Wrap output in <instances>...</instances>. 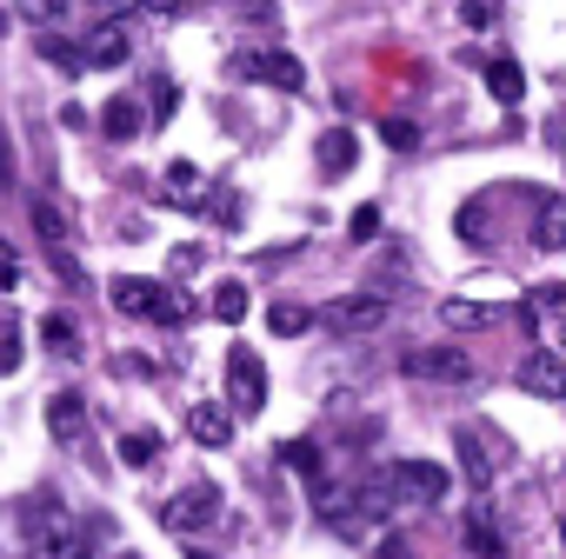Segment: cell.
Wrapping results in <instances>:
<instances>
[{
	"mask_svg": "<svg viewBox=\"0 0 566 559\" xmlns=\"http://www.w3.org/2000/svg\"><path fill=\"white\" fill-rule=\"evenodd\" d=\"M380 559H407V539H387V546H380Z\"/></svg>",
	"mask_w": 566,
	"mask_h": 559,
	"instance_id": "cell-39",
	"label": "cell"
},
{
	"mask_svg": "<svg viewBox=\"0 0 566 559\" xmlns=\"http://www.w3.org/2000/svg\"><path fill=\"white\" fill-rule=\"evenodd\" d=\"M460 539H467V552H480V559H500V552H506V539L493 532V513H486V506H473V513L460 519Z\"/></svg>",
	"mask_w": 566,
	"mask_h": 559,
	"instance_id": "cell-16",
	"label": "cell"
},
{
	"mask_svg": "<svg viewBox=\"0 0 566 559\" xmlns=\"http://www.w3.org/2000/svg\"><path fill=\"white\" fill-rule=\"evenodd\" d=\"M200 187H207V173H200L193 160H174V167H167V193H174V200H193Z\"/></svg>",
	"mask_w": 566,
	"mask_h": 559,
	"instance_id": "cell-26",
	"label": "cell"
},
{
	"mask_svg": "<svg viewBox=\"0 0 566 559\" xmlns=\"http://www.w3.org/2000/svg\"><path fill=\"white\" fill-rule=\"evenodd\" d=\"M94 8H101V14H127V8H134V0H94Z\"/></svg>",
	"mask_w": 566,
	"mask_h": 559,
	"instance_id": "cell-40",
	"label": "cell"
},
{
	"mask_svg": "<svg viewBox=\"0 0 566 559\" xmlns=\"http://www.w3.org/2000/svg\"><path fill=\"white\" fill-rule=\"evenodd\" d=\"M533 307H566V287H533Z\"/></svg>",
	"mask_w": 566,
	"mask_h": 559,
	"instance_id": "cell-37",
	"label": "cell"
},
{
	"mask_svg": "<svg viewBox=\"0 0 566 559\" xmlns=\"http://www.w3.org/2000/svg\"><path fill=\"white\" fill-rule=\"evenodd\" d=\"M440 320H447L453 334H473V327H493V307H480V300H447Z\"/></svg>",
	"mask_w": 566,
	"mask_h": 559,
	"instance_id": "cell-22",
	"label": "cell"
},
{
	"mask_svg": "<svg viewBox=\"0 0 566 559\" xmlns=\"http://www.w3.org/2000/svg\"><path fill=\"white\" fill-rule=\"evenodd\" d=\"M140 8H147V14H180L187 0H140Z\"/></svg>",
	"mask_w": 566,
	"mask_h": 559,
	"instance_id": "cell-38",
	"label": "cell"
},
{
	"mask_svg": "<svg viewBox=\"0 0 566 559\" xmlns=\"http://www.w3.org/2000/svg\"><path fill=\"white\" fill-rule=\"evenodd\" d=\"M266 327H273L280 340H294V334H307V327H314V314H307V307H294V300H280V307L266 314Z\"/></svg>",
	"mask_w": 566,
	"mask_h": 559,
	"instance_id": "cell-24",
	"label": "cell"
},
{
	"mask_svg": "<svg viewBox=\"0 0 566 559\" xmlns=\"http://www.w3.org/2000/svg\"><path fill=\"white\" fill-rule=\"evenodd\" d=\"M174 114H180V87L160 81V87H154V120H174Z\"/></svg>",
	"mask_w": 566,
	"mask_h": 559,
	"instance_id": "cell-32",
	"label": "cell"
},
{
	"mask_svg": "<svg viewBox=\"0 0 566 559\" xmlns=\"http://www.w3.org/2000/svg\"><path fill=\"white\" fill-rule=\"evenodd\" d=\"M187 433H193L200 446H213V453L233 446V420H227V407H213V400H200V407L187 413Z\"/></svg>",
	"mask_w": 566,
	"mask_h": 559,
	"instance_id": "cell-14",
	"label": "cell"
},
{
	"mask_svg": "<svg viewBox=\"0 0 566 559\" xmlns=\"http://www.w3.org/2000/svg\"><path fill=\"white\" fill-rule=\"evenodd\" d=\"M227 67H233L240 81H253V87H273V94H301V87H307L301 54H287V48H240Z\"/></svg>",
	"mask_w": 566,
	"mask_h": 559,
	"instance_id": "cell-2",
	"label": "cell"
},
{
	"mask_svg": "<svg viewBox=\"0 0 566 559\" xmlns=\"http://www.w3.org/2000/svg\"><path fill=\"white\" fill-rule=\"evenodd\" d=\"M127 48H134V34H127V21H101L87 41H81V67H127Z\"/></svg>",
	"mask_w": 566,
	"mask_h": 559,
	"instance_id": "cell-9",
	"label": "cell"
},
{
	"mask_svg": "<svg viewBox=\"0 0 566 559\" xmlns=\"http://www.w3.org/2000/svg\"><path fill=\"white\" fill-rule=\"evenodd\" d=\"M447 486H453V473L433 466V460H407V466H394V499H400V506H440Z\"/></svg>",
	"mask_w": 566,
	"mask_h": 559,
	"instance_id": "cell-6",
	"label": "cell"
},
{
	"mask_svg": "<svg viewBox=\"0 0 566 559\" xmlns=\"http://www.w3.org/2000/svg\"><path fill=\"white\" fill-rule=\"evenodd\" d=\"M120 460L127 466H154L160 460V433H147V426L140 433H120Z\"/></svg>",
	"mask_w": 566,
	"mask_h": 559,
	"instance_id": "cell-25",
	"label": "cell"
},
{
	"mask_svg": "<svg viewBox=\"0 0 566 559\" xmlns=\"http://www.w3.org/2000/svg\"><path fill=\"white\" fill-rule=\"evenodd\" d=\"M400 367H407L413 380H447V387H467V380H473V360H467L460 347H413Z\"/></svg>",
	"mask_w": 566,
	"mask_h": 559,
	"instance_id": "cell-8",
	"label": "cell"
},
{
	"mask_svg": "<svg viewBox=\"0 0 566 559\" xmlns=\"http://www.w3.org/2000/svg\"><path fill=\"white\" fill-rule=\"evenodd\" d=\"M21 14H28V21H41V28H54V21L67 14V0H21Z\"/></svg>",
	"mask_w": 566,
	"mask_h": 559,
	"instance_id": "cell-31",
	"label": "cell"
},
{
	"mask_svg": "<svg viewBox=\"0 0 566 559\" xmlns=\"http://www.w3.org/2000/svg\"><path fill=\"white\" fill-rule=\"evenodd\" d=\"M174 532H200V526H220V486L213 479H193L187 493H174L167 499V513H160Z\"/></svg>",
	"mask_w": 566,
	"mask_h": 559,
	"instance_id": "cell-7",
	"label": "cell"
},
{
	"mask_svg": "<svg viewBox=\"0 0 566 559\" xmlns=\"http://www.w3.org/2000/svg\"><path fill=\"white\" fill-rule=\"evenodd\" d=\"M0 373H21V320L0 314Z\"/></svg>",
	"mask_w": 566,
	"mask_h": 559,
	"instance_id": "cell-28",
	"label": "cell"
},
{
	"mask_svg": "<svg viewBox=\"0 0 566 559\" xmlns=\"http://www.w3.org/2000/svg\"><path fill=\"white\" fill-rule=\"evenodd\" d=\"M107 294H114V307H120L127 320H154V327H174V320H187L180 294H174V287H160V280H134V273H120Z\"/></svg>",
	"mask_w": 566,
	"mask_h": 559,
	"instance_id": "cell-3",
	"label": "cell"
},
{
	"mask_svg": "<svg viewBox=\"0 0 566 559\" xmlns=\"http://www.w3.org/2000/svg\"><path fill=\"white\" fill-rule=\"evenodd\" d=\"M0 187H14V140H8V127H0Z\"/></svg>",
	"mask_w": 566,
	"mask_h": 559,
	"instance_id": "cell-34",
	"label": "cell"
},
{
	"mask_svg": "<svg viewBox=\"0 0 566 559\" xmlns=\"http://www.w3.org/2000/svg\"><path fill=\"white\" fill-rule=\"evenodd\" d=\"M533 240H539L546 253H559V246H566V200H546V207H539V220H533Z\"/></svg>",
	"mask_w": 566,
	"mask_h": 559,
	"instance_id": "cell-21",
	"label": "cell"
},
{
	"mask_svg": "<svg viewBox=\"0 0 566 559\" xmlns=\"http://www.w3.org/2000/svg\"><path fill=\"white\" fill-rule=\"evenodd\" d=\"M101 134H107V140H134V134H140V101H134V94H114L107 114H101Z\"/></svg>",
	"mask_w": 566,
	"mask_h": 559,
	"instance_id": "cell-17",
	"label": "cell"
},
{
	"mask_svg": "<svg viewBox=\"0 0 566 559\" xmlns=\"http://www.w3.org/2000/svg\"><path fill=\"white\" fill-rule=\"evenodd\" d=\"M327 314H334L340 334H380L394 307H387V294H347V300H334Z\"/></svg>",
	"mask_w": 566,
	"mask_h": 559,
	"instance_id": "cell-10",
	"label": "cell"
},
{
	"mask_svg": "<svg viewBox=\"0 0 566 559\" xmlns=\"http://www.w3.org/2000/svg\"><path fill=\"white\" fill-rule=\"evenodd\" d=\"M486 94H493L500 107H513V101L526 94V74H520V61H486Z\"/></svg>",
	"mask_w": 566,
	"mask_h": 559,
	"instance_id": "cell-19",
	"label": "cell"
},
{
	"mask_svg": "<svg viewBox=\"0 0 566 559\" xmlns=\"http://www.w3.org/2000/svg\"><path fill=\"white\" fill-rule=\"evenodd\" d=\"M41 54H48L61 74H81V54H74V41H61V34H41Z\"/></svg>",
	"mask_w": 566,
	"mask_h": 559,
	"instance_id": "cell-30",
	"label": "cell"
},
{
	"mask_svg": "<svg viewBox=\"0 0 566 559\" xmlns=\"http://www.w3.org/2000/svg\"><path fill=\"white\" fill-rule=\"evenodd\" d=\"M347 233H354V240H374V233H380V207H354Z\"/></svg>",
	"mask_w": 566,
	"mask_h": 559,
	"instance_id": "cell-33",
	"label": "cell"
},
{
	"mask_svg": "<svg viewBox=\"0 0 566 559\" xmlns=\"http://www.w3.org/2000/svg\"><path fill=\"white\" fill-rule=\"evenodd\" d=\"M48 426H54V440H81V426H87V400H81L74 387H61V393L48 400Z\"/></svg>",
	"mask_w": 566,
	"mask_h": 559,
	"instance_id": "cell-15",
	"label": "cell"
},
{
	"mask_svg": "<svg viewBox=\"0 0 566 559\" xmlns=\"http://www.w3.org/2000/svg\"><path fill=\"white\" fill-rule=\"evenodd\" d=\"M28 213H34V233H41V246H48L54 273H61V280H81V260H74V226H67L61 200H34Z\"/></svg>",
	"mask_w": 566,
	"mask_h": 559,
	"instance_id": "cell-4",
	"label": "cell"
},
{
	"mask_svg": "<svg viewBox=\"0 0 566 559\" xmlns=\"http://www.w3.org/2000/svg\"><path fill=\"white\" fill-rule=\"evenodd\" d=\"M200 260H207V253H200V246H174V273H193V266H200Z\"/></svg>",
	"mask_w": 566,
	"mask_h": 559,
	"instance_id": "cell-35",
	"label": "cell"
},
{
	"mask_svg": "<svg viewBox=\"0 0 566 559\" xmlns=\"http://www.w3.org/2000/svg\"><path fill=\"white\" fill-rule=\"evenodd\" d=\"M380 140H387L394 154H413V147H420V127L400 120V114H387V120H380Z\"/></svg>",
	"mask_w": 566,
	"mask_h": 559,
	"instance_id": "cell-29",
	"label": "cell"
},
{
	"mask_svg": "<svg viewBox=\"0 0 566 559\" xmlns=\"http://www.w3.org/2000/svg\"><path fill=\"white\" fill-rule=\"evenodd\" d=\"M34 559H94V539H87V526H74V519H54V526H41V539H34Z\"/></svg>",
	"mask_w": 566,
	"mask_h": 559,
	"instance_id": "cell-12",
	"label": "cell"
},
{
	"mask_svg": "<svg viewBox=\"0 0 566 559\" xmlns=\"http://www.w3.org/2000/svg\"><path fill=\"white\" fill-rule=\"evenodd\" d=\"M453 226H460V240H473V246H486V233H493V226H486V200H467V207L453 213Z\"/></svg>",
	"mask_w": 566,
	"mask_h": 559,
	"instance_id": "cell-27",
	"label": "cell"
},
{
	"mask_svg": "<svg viewBox=\"0 0 566 559\" xmlns=\"http://www.w3.org/2000/svg\"><path fill=\"white\" fill-rule=\"evenodd\" d=\"M207 314H213L220 327H240V320H247V280H220L213 300H207Z\"/></svg>",
	"mask_w": 566,
	"mask_h": 559,
	"instance_id": "cell-18",
	"label": "cell"
},
{
	"mask_svg": "<svg viewBox=\"0 0 566 559\" xmlns=\"http://www.w3.org/2000/svg\"><path fill=\"white\" fill-rule=\"evenodd\" d=\"M314 154H321V180H340V173L360 160V134H354V127H327V134L314 140Z\"/></svg>",
	"mask_w": 566,
	"mask_h": 559,
	"instance_id": "cell-13",
	"label": "cell"
},
{
	"mask_svg": "<svg viewBox=\"0 0 566 559\" xmlns=\"http://www.w3.org/2000/svg\"><path fill=\"white\" fill-rule=\"evenodd\" d=\"M0 287H21V266H14V253L0 246Z\"/></svg>",
	"mask_w": 566,
	"mask_h": 559,
	"instance_id": "cell-36",
	"label": "cell"
},
{
	"mask_svg": "<svg viewBox=\"0 0 566 559\" xmlns=\"http://www.w3.org/2000/svg\"><path fill=\"white\" fill-rule=\"evenodd\" d=\"M280 466H294L307 486H314V479H327V466H321V446H314V440H287V446H280Z\"/></svg>",
	"mask_w": 566,
	"mask_h": 559,
	"instance_id": "cell-20",
	"label": "cell"
},
{
	"mask_svg": "<svg viewBox=\"0 0 566 559\" xmlns=\"http://www.w3.org/2000/svg\"><path fill=\"white\" fill-rule=\"evenodd\" d=\"M127 559H134V552H127Z\"/></svg>",
	"mask_w": 566,
	"mask_h": 559,
	"instance_id": "cell-42",
	"label": "cell"
},
{
	"mask_svg": "<svg viewBox=\"0 0 566 559\" xmlns=\"http://www.w3.org/2000/svg\"><path fill=\"white\" fill-rule=\"evenodd\" d=\"M41 340H48V354H61V360H74V354H81V334H74V320H67V314H48V320H41Z\"/></svg>",
	"mask_w": 566,
	"mask_h": 559,
	"instance_id": "cell-23",
	"label": "cell"
},
{
	"mask_svg": "<svg viewBox=\"0 0 566 559\" xmlns=\"http://www.w3.org/2000/svg\"><path fill=\"white\" fill-rule=\"evenodd\" d=\"M559 539H566V519H559Z\"/></svg>",
	"mask_w": 566,
	"mask_h": 559,
	"instance_id": "cell-41",
	"label": "cell"
},
{
	"mask_svg": "<svg viewBox=\"0 0 566 559\" xmlns=\"http://www.w3.org/2000/svg\"><path fill=\"white\" fill-rule=\"evenodd\" d=\"M227 400H233V413H260L266 407V360L253 347L227 354Z\"/></svg>",
	"mask_w": 566,
	"mask_h": 559,
	"instance_id": "cell-5",
	"label": "cell"
},
{
	"mask_svg": "<svg viewBox=\"0 0 566 559\" xmlns=\"http://www.w3.org/2000/svg\"><path fill=\"white\" fill-rule=\"evenodd\" d=\"M513 380H520L533 400H566V360H559V354H526V360L513 367Z\"/></svg>",
	"mask_w": 566,
	"mask_h": 559,
	"instance_id": "cell-11",
	"label": "cell"
},
{
	"mask_svg": "<svg viewBox=\"0 0 566 559\" xmlns=\"http://www.w3.org/2000/svg\"><path fill=\"white\" fill-rule=\"evenodd\" d=\"M453 453H460L467 486H480V493L513 466V440H506L493 420H460V426H453Z\"/></svg>",
	"mask_w": 566,
	"mask_h": 559,
	"instance_id": "cell-1",
	"label": "cell"
}]
</instances>
